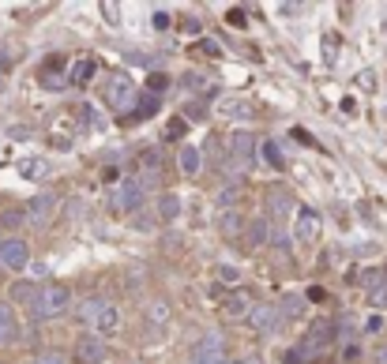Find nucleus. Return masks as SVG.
I'll return each instance as SVG.
<instances>
[{"label": "nucleus", "instance_id": "f3484780", "mask_svg": "<svg viewBox=\"0 0 387 364\" xmlns=\"http://www.w3.org/2000/svg\"><path fill=\"white\" fill-rule=\"evenodd\" d=\"M19 173L26 176V181H42V176H45V162H42V158H31V162L19 165Z\"/></svg>", "mask_w": 387, "mask_h": 364}, {"label": "nucleus", "instance_id": "9b49d317", "mask_svg": "<svg viewBox=\"0 0 387 364\" xmlns=\"http://www.w3.org/2000/svg\"><path fill=\"white\" fill-rule=\"evenodd\" d=\"M106 304H109L106 297H87V301L79 304V323H87V326H90V323L98 320V312H102Z\"/></svg>", "mask_w": 387, "mask_h": 364}, {"label": "nucleus", "instance_id": "f03ea898", "mask_svg": "<svg viewBox=\"0 0 387 364\" xmlns=\"http://www.w3.org/2000/svg\"><path fill=\"white\" fill-rule=\"evenodd\" d=\"M72 304V293L64 286H45L42 293H38V301H34V308L31 312L38 315V320H49V315H57V312H64V308Z\"/></svg>", "mask_w": 387, "mask_h": 364}, {"label": "nucleus", "instance_id": "393cba45", "mask_svg": "<svg viewBox=\"0 0 387 364\" xmlns=\"http://www.w3.org/2000/svg\"><path fill=\"white\" fill-rule=\"evenodd\" d=\"M226 308H229V312H233V315H241V312H248V304L241 301V297H233V301H229Z\"/></svg>", "mask_w": 387, "mask_h": 364}, {"label": "nucleus", "instance_id": "cd10ccee", "mask_svg": "<svg viewBox=\"0 0 387 364\" xmlns=\"http://www.w3.org/2000/svg\"><path fill=\"white\" fill-rule=\"evenodd\" d=\"M154 26H158V31H165V26H170V15L158 12V15H154Z\"/></svg>", "mask_w": 387, "mask_h": 364}, {"label": "nucleus", "instance_id": "f257e3e1", "mask_svg": "<svg viewBox=\"0 0 387 364\" xmlns=\"http://www.w3.org/2000/svg\"><path fill=\"white\" fill-rule=\"evenodd\" d=\"M143 195H147L143 181L140 176H128V181H121L113 192H109V210H135L143 203Z\"/></svg>", "mask_w": 387, "mask_h": 364}, {"label": "nucleus", "instance_id": "9d476101", "mask_svg": "<svg viewBox=\"0 0 387 364\" xmlns=\"http://www.w3.org/2000/svg\"><path fill=\"white\" fill-rule=\"evenodd\" d=\"M90 326H94V334H98V338H106V334H113L117 326H121V312H117L113 304H106L102 312H98V320L90 323Z\"/></svg>", "mask_w": 387, "mask_h": 364}, {"label": "nucleus", "instance_id": "6ab92c4d", "mask_svg": "<svg viewBox=\"0 0 387 364\" xmlns=\"http://www.w3.org/2000/svg\"><path fill=\"white\" fill-rule=\"evenodd\" d=\"M90 76H94V60H90V57H87V60H79L76 68H72V83H87Z\"/></svg>", "mask_w": 387, "mask_h": 364}, {"label": "nucleus", "instance_id": "423d86ee", "mask_svg": "<svg viewBox=\"0 0 387 364\" xmlns=\"http://www.w3.org/2000/svg\"><path fill=\"white\" fill-rule=\"evenodd\" d=\"M106 338H98V334H87V338H79L76 345V361L79 364H102L106 361Z\"/></svg>", "mask_w": 387, "mask_h": 364}, {"label": "nucleus", "instance_id": "a878e982", "mask_svg": "<svg viewBox=\"0 0 387 364\" xmlns=\"http://www.w3.org/2000/svg\"><path fill=\"white\" fill-rule=\"evenodd\" d=\"M38 364H64V357H60V353H42Z\"/></svg>", "mask_w": 387, "mask_h": 364}, {"label": "nucleus", "instance_id": "f8f14e48", "mask_svg": "<svg viewBox=\"0 0 387 364\" xmlns=\"http://www.w3.org/2000/svg\"><path fill=\"white\" fill-rule=\"evenodd\" d=\"M316 229H320V218L312 210H301L297 214V237L301 240H312V237H316Z\"/></svg>", "mask_w": 387, "mask_h": 364}, {"label": "nucleus", "instance_id": "6e6552de", "mask_svg": "<svg viewBox=\"0 0 387 364\" xmlns=\"http://www.w3.org/2000/svg\"><path fill=\"white\" fill-rule=\"evenodd\" d=\"M53 210H57V195H34V199H31V207H26V218H31V222H38V226H42V222L49 218Z\"/></svg>", "mask_w": 387, "mask_h": 364}, {"label": "nucleus", "instance_id": "0eeeda50", "mask_svg": "<svg viewBox=\"0 0 387 364\" xmlns=\"http://www.w3.org/2000/svg\"><path fill=\"white\" fill-rule=\"evenodd\" d=\"M106 101L113 109H128L135 101V90H132V79L128 76H113V83H109V90H106Z\"/></svg>", "mask_w": 387, "mask_h": 364}, {"label": "nucleus", "instance_id": "c756f323", "mask_svg": "<svg viewBox=\"0 0 387 364\" xmlns=\"http://www.w3.org/2000/svg\"><path fill=\"white\" fill-rule=\"evenodd\" d=\"M165 87V76H151V90H162Z\"/></svg>", "mask_w": 387, "mask_h": 364}, {"label": "nucleus", "instance_id": "412c9836", "mask_svg": "<svg viewBox=\"0 0 387 364\" xmlns=\"http://www.w3.org/2000/svg\"><path fill=\"white\" fill-rule=\"evenodd\" d=\"M196 49H199V53H207V57H218V53H222V49H218V42H211V38H204V42L196 45Z\"/></svg>", "mask_w": 387, "mask_h": 364}, {"label": "nucleus", "instance_id": "bb28decb", "mask_svg": "<svg viewBox=\"0 0 387 364\" xmlns=\"http://www.w3.org/2000/svg\"><path fill=\"white\" fill-rule=\"evenodd\" d=\"M229 23H233V26H245L248 19H245V12H241V8H233V12H229Z\"/></svg>", "mask_w": 387, "mask_h": 364}, {"label": "nucleus", "instance_id": "ddd939ff", "mask_svg": "<svg viewBox=\"0 0 387 364\" xmlns=\"http://www.w3.org/2000/svg\"><path fill=\"white\" fill-rule=\"evenodd\" d=\"M181 214V199L177 195H162L158 199V222H173Z\"/></svg>", "mask_w": 387, "mask_h": 364}, {"label": "nucleus", "instance_id": "2eb2a0df", "mask_svg": "<svg viewBox=\"0 0 387 364\" xmlns=\"http://www.w3.org/2000/svg\"><path fill=\"white\" fill-rule=\"evenodd\" d=\"M222 113L226 117H237V120H252V106H248V101H233V98H229L226 106H222Z\"/></svg>", "mask_w": 387, "mask_h": 364}, {"label": "nucleus", "instance_id": "2f4dec72", "mask_svg": "<svg viewBox=\"0 0 387 364\" xmlns=\"http://www.w3.org/2000/svg\"><path fill=\"white\" fill-rule=\"evenodd\" d=\"M26 364H38V361H26Z\"/></svg>", "mask_w": 387, "mask_h": 364}, {"label": "nucleus", "instance_id": "7c9ffc66", "mask_svg": "<svg viewBox=\"0 0 387 364\" xmlns=\"http://www.w3.org/2000/svg\"><path fill=\"white\" fill-rule=\"evenodd\" d=\"M241 364H260V361H256V357H248V361H241Z\"/></svg>", "mask_w": 387, "mask_h": 364}, {"label": "nucleus", "instance_id": "5701e85b", "mask_svg": "<svg viewBox=\"0 0 387 364\" xmlns=\"http://www.w3.org/2000/svg\"><path fill=\"white\" fill-rule=\"evenodd\" d=\"M154 106H158V98H140V113H143V117H151Z\"/></svg>", "mask_w": 387, "mask_h": 364}, {"label": "nucleus", "instance_id": "aec40b11", "mask_svg": "<svg viewBox=\"0 0 387 364\" xmlns=\"http://www.w3.org/2000/svg\"><path fill=\"white\" fill-rule=\"evenodd\" d=\"M263 158L274 165V169H282V154H279V147H274V143H263Z\"/></svg>", "mask_w": 387, "mask_h": 364}, {"label": "nucleus", "instance_id": "473e14b6", "mask_svg": "<svg viewBox=\"0 0 387 364\" xmlns=\"http://www.w3.org/2000/svg\"><path fill=\"white\" fill-rule=\"evenodd\" d=\"M0 245H4V240H0Z\"/></svg>", "mask_w": 387, "mask_h": 364}, {"label": "nucleus", "instance_id": "39448f33", "mask_svg": "<svg viewBox=\"0 0 387 364\" xmlns=\"http://www.w3.org/2000/svg\"><path fill=\"white\" fill-rule=\"evenodd\" d=\"M26 263H31V248H26V240L12 237L0 245V267L4 270H23Z\"/></svg>", "mask_w": 387, "mask_h": 364}, {"label": "nucleus", "instance_id": "b1692460", "mask_svg": "<svg viewBox=\"0 0 387 364\" xmlns=\"http://www.w3.org/2000/svg\"><path fill=\"white\" fill-rule=\"evenodd\" d=\"M23 218H26L23 210H8V214H4V226H19Z\"/></svg>", "mask_w": 387, "mask_h": 364}, {"label": "nucleus", "instance_id": "1a4fd4ad", "mask_svg": "<svg viewBox=\"0 0 387 364\" xmlns=\"http://www.w3.org/2000/svg\"><path fill=\"white\" fill-rule=\"evenodd\" d=\"M252 326H256V331H263V334H271L274 326H279V308H274V304L252 308Z\"/></svg>", "mask_w": 387, "mask_h": 364}, {"label": "nucleus", "instance_id": "7ed1b4c3", "mask_svg": "<svg viewBox=\"0 0 387 364\" xmlns=\"http://www.w3.org/2000/svg\"><path fill=\"white\" fill-rule=\"evenodd\" d=\"M192 364H226V345L218 334H207L192 345Z\"/></svg>", "mask_w": 387, "mask_h": 364}, {"label": "nucleus", "instance_id": "c85d7f7f", "mask_svg": "<svg viewBox=\"0 0 387 364\" xmlns=\"http://www.w3.org/2000/svg\"><path fill=\"white\" fill-rule=\"evenodd\" d=\"M45 87H53V90H60V87H64V79H60V76H49V79H45Z\"/></svg>", "mask_w": 387, "mask_h": 364}, {"label": "nucleus", "instance_id": "dca6fc26", "mask_svg": "<svg viewBox=\"0 0 387 364\" xmlns=\"http://www.w3.org/2000/svg\"><path fill=\"white\" fill-rule=\"evenodd\" d=\"M15 334V320H12V308L0 304V345H4L8 338Z\"/></svg>", "mask_w": 387, "mask_h": 364}, {"label": "nucleus", "instance_id": "20e7f679", "mask_svg": "<svg viewBox=\"0 0 387 364\" xmlns=\"http://www.w3.org/2000/svg\"><path fill=\"white\" fill-rule=\"evenodd\" d=\"M252 154H256L252 135H233V139H229V169H233V173H248V169H252Z\"/></svg>", "mask_w": 387, "mask_h": 364}, {"label": "nucleus", "instance_id": "4be33fe9", "mask_svg": "<svg viewBox=\"0 0 387 364\" xmlns=\"http://www.w3.org/2000/svg\"><path fill=\"white\" fill-rule=\"evenodd\" d=\"M290 210V203H286V195H274L271 199V214H286Z\"/></svg>", "mask_w": 387, "mask_h": 364}, {"label": "nucleus", "instance_id": "a211bd4d", "mask_svg": "<svg viewBox=\"0 0 387 364\" xmlns=\"http://www.w3.org/2000/svg\"><path fill=\"white\" fill-rule=\"evenodd\" d=\"M181 169L184 173H196L199 169V151H196V147H184V151H181Z\"/></svg>", "mask_w": 387, "mask_h": 364}, {"label": "nucleus", "instance_id": "4468645a", "mask_svg": "<svg viewBox=\"0 0 387 364\" xmlns=\"http://www.w3.org/2000/svg\"><path fill=\"white\" fill-rule=\"evenodd\" d=\"M147 323H151V326H165V323H170V304L154 301L151 308H147Z\"/></svg>", "mask_w": 387, "mask_h": 364}]
</instances>
